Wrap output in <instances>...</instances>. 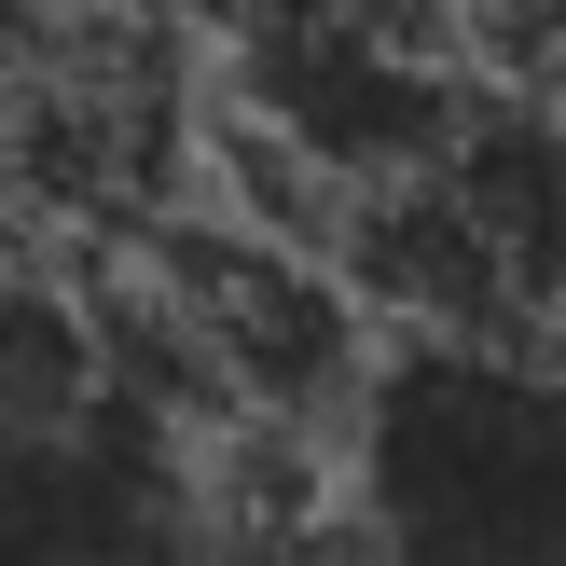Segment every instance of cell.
I'll use <instances>...</instances> for the list:
<instances>
[{
  "label": "cell",
  "mask_w": 566,
  "mask_h": 566,
  "mask_svg": "<svg viewBox=\"0 0 566 566\" xmlns=\"http://www.w3.org/2000/svg\"><path fill=\"white\" fill-rule=\"evenodd\" d=\"M221 566H387L374 539V512H332V497H291V512H249V525H221Z\"/></svg>",
  "instance_id": "obj_6"
},
{
  "label": "cell",
  "mask_w": 566,
  "mask_h": 566,
  "mask_svg": "<svg viewBox=\"0 0 566 566\" xmlns=\"http://www.w3.org/2000/svg\"><path fill=\"white\" fill-rule=\"evenodd\" d=\"M387 566H566V359L525 332H401L346 415Z\"/></svg>",
  "instance_id": "obj_2"
},
{
  "label": "cell",
  "mask_w": 566,
  "mask_h": 566,
  "mask_svg": "<svg viewBox=\"0 0 566 566\" xmlns=\"http://www.w3.org/2000/svg\"><path fill=\"white\" fill-rule=\"evenodd\" d=\"M208 442L111 346L97 291L0 276V566H221Z\"/></svg>",
  "instance_id": "obj_1"
},
{
  "label": "cell",
  "mask_w": 566,
  "mask_h": 566,
  "mask_svg": "<svg viewBox=\"0 0 566 566\" xmlns=\"http://www.w3.org/2000/svg\"><path fill=\"white\" fill-rule=\"evenodd\" d=\"M332 263L374 304V332H525V291L497 263V235L470 221V193L442 180V153L401 180H359L332 221Z\"/></svg>",
  "instance_id": "obj_4"
},
{
  "label": "cell",
  "mask_w": 566,
  "mask_h": 566,
  "mask_svg": "<svg viewBox=\"0 0 566 566\" xmlns=\"http://www.w3.org/2000/svg\"><path fill=\"white\" fill-rule=\"evenodd\" d=\"M442 180H457L470 221L497 235V263H512V291H525V332H553L566 318V97L497 70L484 97H470V125L442 138Z\"/></svg>",
  "instance_id": "obj_5"
},
{
  "label": "cell",
  "mask_w": 566,
  "mask_h": 566,
  "mask_svg": "<svg viewBox=\"0 0 566 566\" xmlns=\"http://www.w3.org/2000/svg\"><path fill=\"white\" fill-rule=\"evenodd\" d=\"M221 97L263 111L291 153H318L359 193L429 166L484 83L457 70L429 0H249V14H221Z\"/></svg>",
  "instance_id": "obj_3"
}]
</instances>
